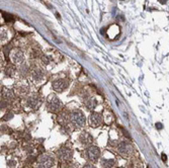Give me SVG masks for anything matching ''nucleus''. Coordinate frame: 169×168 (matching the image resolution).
Instances as JSON below:
<instances>
[{"label":"nucleus","instance_id":"nucleus-4","mask_svg":"<svg viewBox=\"0 0 169 168\" xmlns=\"http://www.w3.org/2000/svg\"><path fill=\"white\" fill-rule=\"evenodd\" d=\"M62 103L60 101L58 97H56L55 95H52L48 99V109L52 112H57L61 109Z\"/></svg>","mask_w":169,"mask_h":168},{"label":"nucleus","instance_id":"nucleus-23","mask_svg":"<svg viewBox=\"0 0 169 168\" xmlns=\"http://www.w3.org/2000/svg\"><path fill=\"white\" fill-rule=\"evenodd\" d=\"M156 127H157L158 129H159V130H160V129H162V126H161L160 123H158V124H156Z\"/></svg>","mask_w":169,"mask_h":168},{"label":"nucleus","instance_id":"nucleus-20","mask_svg":"<svg viewBox=\"0 0 169 168\" xmlns=\"http://www.w3.org/2000/svg\"><path fill=\"white\" fill-rule=\"evenodd\" d=\"M12 117H13V114H12V112H8V114H6L4 115L3 120H11Z\"/></svg>","mask_w":169,"mask_h":168},{"label":"nucleus","instance_id":"nucleus-13","mask_svg":"<svg viewBox=\"0 0 169 168\" xmlns=\"http://www.w3.org/2000/svg\"><path fill=\"white\" fill-rule=\"evenodd\" d=\"M32 77H33V80L35 81V82H41V81H43L44 77H45V74H44V71L42 69H35L33 71L32 73Z\"/></svg>","mask_w":169,"mask_h":168},{"label":"nucleus","instance_id":"nucleus-16","mask_svg":"<svg viewBox=\"0 0 169 168\" xmlns=\"http://www.w3.org/2000/svg\"><path fill=\"white\" fill-rule=\"evenodd\" d=\"M102 166L105 168H113L116 165V160L114 159H103L101 162Z\"/></svg>","mask_w":169,"mask_h":168},{"label":"nucleus","instance_id":"nucleus-8","mask_svg":"<svg viewBox=\"0 0 169 168\" xmlns=\"http://www.w3.org/2000/svg\"><path fill=\"white\" fill-rule=\"evenodd\" d=\"M102 124V115L98 112H91L89 115V125L92 128H97Z\"/></svg>","mask_w":169,"mask_h":168},{"label":"nucleus","instance_id":"nucleus-5","mask_svg":"<svg viewBox=\"0 0 169 168\" xmlns=\"http://www.w3.org/2000/svg\"><path fill=\"white\" fill-rule=\"evenodd\" d=\"M57 156L59 159H61L62 161H70L73 156V152L71 149L67 148V147H62L61 149H59V151L57 152Z\"/></svg>","mask_w":169,"mask_h":168},{"label":"nucleus","instance_id":"nucleus-19","mask_svg":"<svg viewBox=\"0 0 169 168\" xmlns=\"http://www.w3.org/2000/svg\"><path fill=\"white\" fill-rule=\"evenodd\" d=\"M2 16L4 17V19L6 20V22H10V20H12V15L10 14H7L6 12H2Z\"/></svg>","mask_w":169,"mask_h":168},{"label":"nucleus","instance_id":"nucleus-21","mask_svg":"<svg viewBox=\"0 0 169 168\" xmlns=\"http://www.w3.org/2000/svg\"><path fill=\"white\" fill-rule=\"evenodd\" d=\"M83 168H95V167L93 166V165H91V164H87V165H85Z\"/></svg>","mask_w":169,"mask_h":168},{"label":"nucleus","instance_id":"nucleus-10","mask_svg":"<svg viewBox=\"0 0 169 168\" xmlns=\"http://www.w3.org/2000/svg\"><path fill=\"white\" fill-rule=\"evenodd\" d=\"M41 103H42V100L38 95L30 96V97L27 99V106H30V109H37L38 107H40Z\"/></svg>","mask_w":169,"mask_h":168},{"label":"nucleus","instance_id":"nucleus-22","mask_svg":"<svg viewBox=\"0 0 169 168\" xmlns=\"http://www.w3.org/2000/svg\"><path fill=\"white\" fill-rule=\"evenodd\" d=\"M161 156H162V160H163V161H166V160H167V158H166V155L164 154V153H162V154H161Z\"/></svg>","mask_w":169,"mask_h":168},{"label":"nucleus","instance_id":"nucleus-3","mask_svg":"<svg viewBox=\"0 0 169 168\" xmlns=\"http://www.w3.org/2000/svg\"><path fill=\"white\" fill-rule=\"evenodd\" d=\"M39 168H51L54 165V159L50 155H41L38 159Z\"/></svg>","mask_w":169,"mask_h":168},{"label":"nucleus","instance_id":"nucleus-15","mask_svg":"<svg viewBox=\"0 0 169 168\" xmlns=\"http://www.w3.org/2000/svg\"><path fill=\"white\" fill-rule=\"evenodd\" d=\"M85 106H86L88 109H94L95 106H97V101H96L95 98L90 97L85 100Z\"/></svg>","mask_w":169,"mask_h":168},{"label":"nucleus","instance_id":"nucleus-24","mask_svg":"<svg viewBox=\"0 0 169 168\" xmlns=\"http://www.w3.org/2000/svg\"><path fill=\"white\" fill-rule=\"evenodd\" d=\"M166 1H167V0H159V2H160V3H162V4L165 3Z\"/></svg>","mask_w":169,"mask_h":168},{"label":"nucleus","instance_id":"nucleus-2","mask_svg":"<svg viewBox=\"0 0 169 168\" xmlns=\"http://www.w3.org/2000/svg\"><path fill=\"white\" fill-rule=\"evenodd\" d=\"M118 152L123 157L129 158L133 153V146L128 142H122L118 146Z\"/></svg>","mask_w":169,"mask_h":168},{"label":"nucleus","instance_id":"nucleus-25","mask_svg":"<svg viewBox=\"0 0 169 168\" xmlns=\"http://www.w3.org/2000/svg\"><path fill=\"white\" fill-rule=\"evenodd\" d=\"M147 168H150V167H149V166H148V167H147Z\"/></svg>","mask_w":169,"mask_h":168},{"label":"nucleus","instance_id":"nucleus-17","mask_svg":"<svg viewBox=\"0 0 169 168\" xmlns=\"http://www.w3.org/2000/svg\"><path fill=\"white\" fill-rule=\"evenodd\" d=\"M15 72H16V69H15V67L14 66H8L5 69V74H6L7 76H13L15 74Z\"/></svg>","mask_w":169,"mask_h":168},{"label":"nucleus","instance_id":"nucleus-11","mask_svg":"<svg viewBox=\"0 0 169 168\" xmlns=\"http://www.w3.org/2000/svg\"><path fill=\"white\" fill-rule=\"evenodd\" d=\"M15 89H16L17 93L19 94H25L28 92V84L27 81H19V82L16 83V85H15Z\"/></svg>","mask_w":169,"mask_h":168},{"label":"nucleus","instance_id":"nucleus-9","mask_svg":"<svg viewBox=\"0 0 169 168\" xmlns=\"http://www.w3.org/2000/svg\"><path fill=\"white\" fill-rule=\"evenodd\" d=\"M53 89L57 92H62L68 87V81L66 79H57L53 82Z\"/></svg>","mask_w":169,"mask_h":168},{"label":"nucleus","instance_id":"nucleus-7","mask_svg":"<svg viewBox=\"0 0 169 168\" xmlns=\"http://www.w3.org/2000/svg\"><path fill=\"white\" fill-rule=\"evenodd\" d=\"M10 58H11V61L13 64L20 65L24 61V54L20 50H13L11 55H10Z\"/></svg>","mask_w":169,"mask_h":168},{"label":"nucleus","instance_id":"nucleus-14","mask_svg":"<svg viewBox=\"0 0 169 168\" xmlns=\"http://www.w3.org/2000/svg\"><path fill=\"white\" fill-rule=\"evenodd\" d=\"M2 97H3L4 101H10V100H13L14 98V93L12 90H9V89H5L2 93Z\"/></svg>","mask_w":169,"mask_h":168},{"label":"nucleus","instance_id":"nucleus-18","mask_svg":"<svg viewBox=\"0 0 169 168\" xmlns=\"http://www.w3.org/2000/svg\"><path fill=\"white\" fill-rule=\"evenodd\" d=\"M50 62H51V59H50V58H49L48 56L44 55V56L42 57V64H44V65H48Z\"/></svg>","mask_w":169,"mask_h":168},{"label":"nucleus","instance_id":"nucleus-1","mask_svg":"<svg viewBox=\"0 0 169 168\" xmlns=\"http://www.w3.org/2000/svg\"><path fill=\"white\" fill-rule=\"evenodd\" d=\"M70 120L74 126L76 127H84L85 123H86V119H85L84 114L79 111V109H74L70 114Z\"/></svg>","mask_w":169,"mask_h":168},{"label":"nucleus","instance_id":"nucleus-12","mask_svg":"<svg viewBox=\"0 0 169 168\" xmlns=\"http://www.w3.org/2000/svg\"><path fill=\"white\" fill-rule=\"evenodd\" d=\"M92 136L88 132H82L79 136V141L83 145H89V144L92 143Z\"/></svg>","mask_w":169,"mask_h":168},{"label":"nucleus","instance_id":"nucleus-6","mask_svg":"<svg viewBox=\"0 0 169 168\" xmlns=\"http://www.w3.org/2000/svg\"><path fill=\"white\" fill-rule=\"evenodd\" d=\"M86 155H87L88 159H89L90 161L95 162V161H97L98 158H99V156H100V150L95 146H90L87 148Z\"/></svg>","mask_w":169,"mask_h":168}]
</instances>
